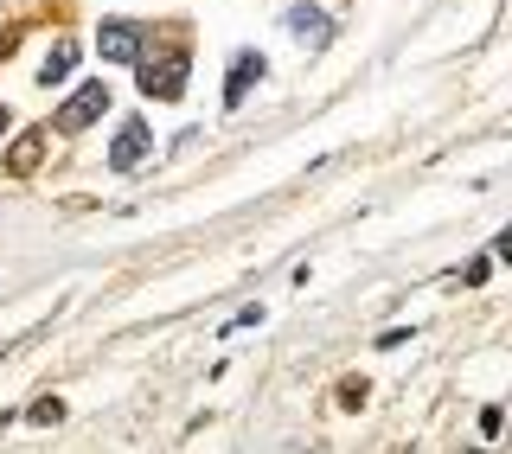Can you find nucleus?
Segmentation results:
<instances>
[{
	"mask_svg": "<svg viewBox=\"0 0 512 454\" xmlns=\"http://www.w3.org/2000/svg\"><path fill=\"white\" fill-rule=\"evenodd\" d=\"M186 71H192L186 45H167V52H154V58H135V84H141V96H154V103H173V96L186 90Z\"/></svg>",
	"mask_w": 512,
	"mask_h": 454,
	"instance_id": "obj_1",
	"label": "nucleus"
},
{
	"mask_svg": "<svg viewBox=\"0 0 512 454\" xmlns=\"http://www.w3.org/2000/svg\"><path fill=\"white\" fill-rule=\"evenodd\" d=\"M103 109H109V84H77L71 103L58 109V135H77V128H90Z\"/></svg>",
	"mask_w": 512,
	"mask_h": 454,
	"instance_id": "obj_2",
	"label": "nucleus"
},
{
	"mask_svg": "<svg viewBox=\"0 0 512 454\" xmlns=\"http://www.w3.org/2000/svg\"><path fill=\"white\" fill-rule=\"evenodd\" d=\"M141 39H148V32H141L135 20H103V32H96V52H103L109 64H135L141 58Z\"/></svg>",
	"mask_w": 512,
	"mask_h": 454,
	"instance_id": "obj_3",
	"label": "nucleus"
},
{
	"mask_svg": "<svg viewBox=\"0 0 512 454\" xmlns=\"http://www.w3.org/2000/svg\"><path fill=\"white\" fill-rule=\"evenodd\" d=\"M141 160H148V122H122V135H116V148H109V167L116 173H135Z\"/></svg>",
	"mask_w": 512,
	"mask_h": 454,
	"instance_id": "obj_4",
	"label": "nucleus"
},
{
	"mask_svg": "<svg viewBox=\"0 0 512 454\" xmlns=\"http://www.w3.org/2000/svg\"><path fill=\"white\" fill-rule=\"evenodd\" d=\"M256 77H263V58H256V52H237L231 77H224V109H244V96H250Z\"/></svg>",
	"mask_w": 512,
	"mask_h": 454,
	"instance_id": "obj_5",
	"label": "nucleus"
},
{
	"mask_svg": "<svg viewBox=\"0 0 512 454\" xmlns=\"http://www.w3.org/2000/svg\"><path fill=\"white\" fill-rule=\"evenodd\" d=\"M39 160H45V128H26V135L7 148V173L26 180V173H39Z\"/></svg>",
	"mask_w": 512,
	"mask_h": 454,
	"instance_id": "obj_6",
	"label": "nucleus"
},
{
	"mask_svg": "<svg viewBox=\"0 0 512 454\" xmlns=\"http://www.w3.org/2000/svg\"><path fill=\"white\" fill-rule=\"evenodd\" d=\"M288 32H295V39H308V45H327V13H314V7H295L288 13Z\"/></svg>",
	"mask_w": 512,
	"mask_h": 454,
	"instance_id": "obj_7",
	"label": "nucleus"
},
{
	"mask_svg": "<svg viewBox=\"0 0 512 454\" xmlns=\"http://www.w3.org/2000/svg\"><path fill=\"white\" fill-rule=\"evenodd\" d=\"M77 58H84V52H77V45H58V52H52V58L39 64V84H45V90H52V84H64V77H71V64H77Z\"/></svg>",
	"mask_w": 512,
	"mask_h": 454,
	"instance_id": "obj_8",
	"label": "nucleus"
},
{
	"mask_svg": "<svg viewBox=\"0 0 512 454\" xmlns=\"http://www.w3.org/2000/svg\"><path fill=\"white\" fill-rule=\"evenodd\" d=\"M26 416H32V423H58V416H64V403H58V397H39Z\"/></svg>",
	"mask_w": 512,
	"mask_h": 454,
	"instance_id": "obj_9",
	"label": "nucleus"
},
{
	"mask_svg": "<svg viewBox=\"0 0 512 454\" xmlns=\"http://www.w3.org/2000/svg\"><path fill=\"white\" fill-rule=\"evenodd\" d=\"M13 45H20V26H13V32H0V64L13 58Z\"/></svg>",
	"mask_w": 512,
	"mask_h": 454,
	"instance_id": "obj_10",
	"label": "nucleus"
},
{
	"mask_svg": "<svg viewBox=\"0 0 512 454\" xmlns=\"http://www.w3.org/2000/svg\"><path fill=\"white\" fill-rule=\"evenodd\" d=\"M7 122H13V116H7V103H0V135H7Z\"/></svg>",
	"mask_w": 512,
	"mask_h": 454,
	"instance_id": "obj_11",
	"label": "nucleus"
}]
</instances>
